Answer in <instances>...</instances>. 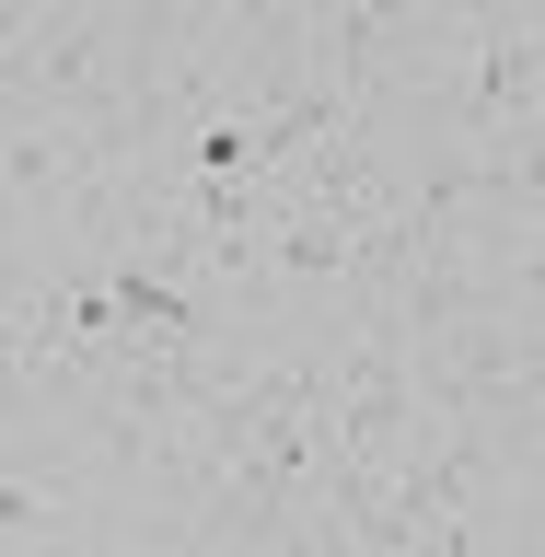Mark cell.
Instances as JSON below:
<instances>
[{"mask_svg":"<svg viewBox=\"0 0 545 557\" xmlns=\"http://www.w3.org/2000/svg\"><path fill=\"white\" fill-rule=\"evenodd\" d=\"M104 116H47V104H0V244L12 256H47V221H59V186L82 163V139Z\"/></svg>","mask_w":545,"mask_h":557,"instance_id":"1","label":"cell"}]
</instances>
